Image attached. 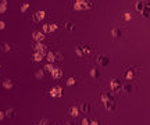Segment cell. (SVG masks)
<instances>
[{"mask_svg": "<svg viewBox=\"0 0 150 125\" xmlns=\"http://www.w3.org/2000/svg\"><path fill=\"white\" fill-rule=\"evenodd\" d=\"M121 82H120V79H117V78H114L111 81V83H110V88H111V90H113V93H115V92H118V90L121 89Z\"/></svg>", "mask_w": 150, "mask_h": 125, "instance_id": "cell-1", "label": "cell"}, {"mask_svg": "<svg viewBox=\"0 0 150 125\" xmlns=\"http://www.w3.org/2000/svg\"><path fill=\"white\" fill-rule=\"evenodd\" d=\"M104 107L107 111H115L117 110V103H115V100H107V102H104Z\"/></svg>", "mask_w": 150, "mask_h": 125, "instance_id": "cell-2", "label": "cell"}, {"mask_svg": "<svg viewBox=\"0 0 150 125\" xmlns=\"http://www.w3.org/2000/svg\"><path fill=\"white\" fill-rule=\"evenodd\" d=\"M33 49H35V52L40 53V54H43V56H46V53H47V47L45 45H42V43H36Z\"/></svg>", "mask_w": 150, "mask_h": 125, "instance_id": "cell-3", "label": "cell"}, {"mask_svg": "<svg viewBox=\"0 0 150 125\" xmlns=\"http://www.w3.org/2000/svg\"><path fill=\"white\" fill-rule=\"evenodd\" d=\"M50 94H52L53 97H61L63 96V89H61L60 86H54V88H52V90H50Z\"/></svg>", "mask_w": 150, "mask_h": 125, "instance_id": "cell-4", "label": "cell"}, {"mask_svg": "<svg viewBox=\"0 0 150 125\" xmlns=\"http://www.w3.org/2000/svg\"><path fill=\"white\" fill-rule=\"evenodd\" d=\"M149 3L147 2H143V0H138V2L135 3V8H136V11H139V13H142L143 10H145V7L147 6Z\"/></svg>", "mask_w": 150, "mask_h": 125, "instance_id": "cell-5", "label": "cell"}, {"mask_svg": "<svg viewBox=\"0 0 150 125\" xmlns=\"http://www.w3.org/2000/svg\"><path fill=\"white\" fill-rule=\"evenodd\" d=\"M46 17V13L43 11V10H40V11H36L35 14H33V21L35 22H40L43 18Z\"/></svg>", "mask_w": 150, "mask_h": 125, "instance_id": "cell-6", "label": "cell"}, {"mask_svg": "<svg viewBox=\"0 0 150 125\" xmlns=\"http://www.w3.org/2000/svg\"><path fill=\"white\" fill-rule=\"evenodd\" d=\"M97 63L100 64L101 67H107L108 65V57L104 56V54H100L97 57Z\"/></svg>", "mask_w": 150, "mask_h": 125, "instance_id": "cell-7", "label": "cell"}, {"mask_svg": "<svg viewBox=\"0 0 150 125\" xmlns=\"http://www.w3.org/2000/svg\"><path fill=\"white\" fill-rule=\"evenodd\" d=\"M32 38L35 39L38 43H40L43 39H45V33H43V32H33L32 33Z\"/></svg>", "mask_w": 150, "mask_h": 125, "instance_id": "cell-8", "label": "cell"}, {"mask_svg": "<svg viewBox=\"0 0 150 125\" xmlns=\"http://www.w3.org/2000/svg\"><path fill=\"white\" fill-rule=\"evenodd\" d=\"M52 76L54 79H60L61 76H63V70H61V68H54L52 71Z\"/></svg>", "mask_w": 150, "mask_h": 125, "instance_id": "cell-9", "label": "cell"}, {"mask_svg": "<svg viewBox=\"0 0 150 125\" xmlns=\"http://www.w3.org/2000/svg\"><path fill=\"white\" fill-rule=\"evenodd\" d=\"M81 4V10H90L92 8V3L89 0H82V2H79Z\"/></svg>", "mask_w": 150, "mask_h": 125, "instance_id": "cell-10", "label": "cell"}, {"mask_svg": "<svg viewBox=\"0 0 150 125\" xmlns=\"http://www.w3.org/2000/svg\"><path fill=\"white\" fill-rule=\"evenodd\" d=\"M121 35H122V32H121L120 28H113V29H111V36H113L114 39L121 38Z\"/></svg>", "mask_w": 150, "mask_h": 125, "instance_id": "cell-11", "label": "cell"}, {"mask_svg": "<svg viewBox=\"0 0 150 125\" xmlns=\"http://www.w3.org/2000/svg\"><path fill=\"white\" fill-rule=\"evenodd\" d=\"M81 47V50H82V54L85 56V54H90V53H92V47L90 46H88V45H81L79 46Z\"/></svg>", "mask_w": 150, "mask_h": 125, "instance_id": "cell-12", "label": "cell"}, {"mask_svg": "<svg viewBox=\"0 0 150 125\" xmlns=\"http://www.w3.org/2000/svg\"><path fill=\"white\" fill-rule=\"evenodd\" d=\"M13 86H14V82H13L11 79H4L3 81V88H4V89H11Z\"/></svg>", "mask_w": 150, "mask_h": 125, "instance_id": "cell-13", "label": "cell"}, {"mask_svg": "<svg viewBox=\"0 0 150 125\" xmlns=\"http://www.w3.org/2000/svg\"><path fill=\"white\" fill-rule=\"evenodd\" d=\"M79 110L82 111V113L88 114V113H89V111H90V106H89V104H88V103H82V104H81V106H79Z\"/></svg>", "mask_w": 150, "mask_h": 125, "instance_id": "cell-14", "label": "cell"}, {"mask_svg": "<svg viewBox=\"0 0 150 125\" xmlns=\"http://www.w3.org/2000/svg\"><path fill=\"white\" fill-rule=\"evenodd\" d=\"M134 76H135V74H134V71H132V70H128L127 72H125V79H127L128 82L134 79Z\"/></svg>", "mask_w": 150, "mask_h": 125, "instance_id": "cell-15", "label": "cell"}, {"mask_svg": "<svg viewBox=\"0 0 150 125\" xmlns=\"http://www.w3.org/2000/svg\"><path fill=\"white\" fill-rule=\"evenodd\" d=\"M43 54H40V53H38V52H35V54H33V61H36V63H39V61H42L43 60Z\"/></svg>", "mask_w": 150, "mask_h": 125, "instance_id": "cell-16", "label": "cell"}, {"mask_svg": "<svg viewBox=\"0 0 150 125\" xmlns=\"http://www.w3.org/2000/svg\"><path fill=\"white\" fill-rule=\"evenodd\" d=\"M46 57H47V61H49L50 64L56 61V59H54V53H52V52H47L46 53Z\"/></svg>", "mask_w": 150, "mask_h": 125, "instance_id": "cell-17", "label": "cell"}, {"mask_svg": "<svg viewBox=\"0 0 150 125\" xmlns=\"http://www.w3.org/2000/svg\"><path fill=\"white\" fill-rule=\"evenodd\" d=\"M121 89L124 90V92L128 93V92H131V90H132V85H131L129 82H127V83H124V85L121 86Z\"/></svg>", "mask_w": 150, "mask_h": 125, "instance_id": "cell-18", "label": "cell"}, {"mask_svg": "<svg viewBox=\"0 0 150 125\" xmlns=\"http://www.w3.org/2000/svg\"><path fill=\"white\" fill-rule=\"evenodd\" d=\"M70 113H71V116L72 117H78L79 116V109H78V107H71Z\"/></svg>", "mask_w": 150, "mask_h": 125, "instance_id": "cell-19", "label": "cell"}, {"mask_svg": "<svg viewBox=\"0 0 150 125\" xmlns=\"http://www.w3.org/2000/svg\"><path fill=\"white\" fill-rule=\"evenodd\" d=\"M14 113H15V110H14V109H8V110L4 113V117H7V118H13V117H14Z\"/></svg>", "mask_w": 150, "mask_h": 125, "instance_id": "cell-20", "label": "cell"}, {"mask_svg": "<svg viewBox=\"0 0 150 125\" xmlns=\"http://www.w3.org/2000/svg\"><path fill=\"white\" fill-rule=\"evenodd\" d=\"M74 28H75V26H74V24L71 22V21H67V22H65V29H67L68 32H72Z\"/></svg>", "mask_w": 150, "mask_h": 125, "instance_id": "cell-21", "label": "cell"}, {"mask_svg": "<svg viewBox=\"0 0 150 125\" xmlns=\"http://www.w3.org/2000/svg\"><path fill=\"white\" fill-rule=\"evenodd\" d=\"M140 14H143V17H145V18H149V14H150V6H149V4L146 6L145 10H143Z\"/></svg>", "mask_w": 150, "mask_h": 125, "instance_id": "cell-22", "label": "cell"}, {"mask_svg": "<svg viewBox=\"0 0 150 125\" xmlns=\"http://www.w3.org/2000/svg\"><path fill=\"white\" fill-rule=\"evenodd\" d=\"M11 50V46L8 43H2V52H10Z\"/></svg>", "mask_w": 150, "mask_h": 125, "instance_id": "cell-23", "label": "cell"}, {"mask_svg": "<svg viewBox=\"0 0 150 125\" xmlns=\"http://www.w3.org/2000/svg\"><path fill=\"white\" fill-rule=\"evenodd\" d=\"M57 31V24H49V32H56Z\"/></svg>", "mask_w": 150, "mask_h": 125, "instance_id": "cell-24", "label": "cell"}, {"mask_svg": "<svg viewBox=\"0 0 150 125\" xmlns=\"http://www.w3.org/2000/svg\"><path fill=\"white\" fill-rule=\"evenodd\" d=\"M54 59H56V60H63L64 59V54L61 52H57V53H54Z\"/></svg>", "mask_w": 150, "mask_h": 125, "instance_id": "cell-25", "label": "cell"}, {"mask_svg": "<svg viewBox=\"0 0 150 125\" xmlns=\"http://www.w3.org/2000/svg\"><path fill=\"white\" fill-rule=\"evenodd\" d=\"M28 8H29V3H28V2H25V3H24V4L21 6V13H25Z\"/></svg>", "mask_w": 150, "mask_h": 125, "instance_id": "cell-26", "label": "cell"}, {"mask_svg": "<svg viewBox=\"0 0 150 125\" xmlns=\"http://www.w3.org/2000/svg\"><path fill=\"white\" fill-rule=\"evenodd\" d=\"M53 70H54V67H53V65H52V64H50V63L47 64L46 67H45V71H46V72H50V74H52V71H53Z\"/></svg>", "mask_w": 150, "mask_h": 125, "instance_id": "cell-27", "label": "cell"}, {"mask_svg": "<svg viewBox=\"0 0 150 125\" xmlns=\"http://www.w3.org/2000/svg\"><path fill=\"white\" fill-rule=\"evenodd\" d=\"M131 20H132L131 13H124V21H131Z\"/></svg>", "mask_w": 150, "mask_h": 125, "instance_id": "cell-28", "label": "cell"}, {"mask_svg": "<svg viewBox=\"0 0 150 125\" xmlns=\"http://www.w3.org/2000/svg\"><path fill=\"white\" fill-rule=\"evenodd\" d=\"M97 75H99V72H97L95 68H92V70H90V76H92V78H96Z\"/></svg>", "mask_w": 150, "mask_h": 125, "instance_id": "cell-29", "label": "cell"}, {"mask_svg": "<svg viewBox=\"0 0 150 125\" xmlns=\"http://www.w3.org/2000/svg\"><path fill=\"white\" fill-rule=\"evenodd\" d=\"M7 13V6H0V14H6Z\"/></svg>", "mask_w": 150, "mask_h": 125, "instance_id": "cell-30", "label": "cell"}, {"mask_svg": "<svg viewBox=\"0 0 150 125\" xmlns=\"http://www.w3.org/2000/svg\"><path fill=\"white\" fill-rule=\"evenodd\" d=\"M74 10H75V11H81V4L78 2L74 3Z\"/></svg>", "mask_w": 150, "mask_h": 125, "instance_id": "cell-31", "label": "cell"}, {"mask_svg": "<svg viewBox=\"0 0 150 125\" xmlns=\"http://www.w3.org/2000/svg\"><path fill=\"white\" fill-rule=\"evenodd\" d=\"M75 53H77L78 56H81V57L83 56V54H82V50H81V47H79V46H77V47H75Z\"/></svg>", "mask_w": 150, "mask_h": 125, "instance_id": "cell-32", "label": "cell"}, {"mask_svg": "<svg viewBox=\"0 0 150 125\" xmlns=\"http://www.w3.org/2000/svg\"><path fill=\"white\" fill-rule=\"evenodd\" d=\"M42 29H43V33H47L49 32V24H45V25L42 26Z\"/></svg>", "mask_w": 150, "mask_h": 125, "instance_id": "cell-33", "label": "cell"}, {"mask_svg": "<svg viewBox=\"0 0 150 125\" xmlns=\"http://www.w3.org/2000/svg\"><path fill=\"white\" fill-rule=\"evenodd\" d=\"M74 83H75V78H70V79L67 81V85H68V86L74 85Z\"/></svg>", "mask_w": 150, "mask_h": 125, "instance_id": "cell-34", "label": "cell"}, {"mask_svg": "<svg viewBox=\"0 0 150 125\" xmlns=\"http://www.w3.org/2000/svg\"><path fill=\"white\" fill-rule=\"evenodd\" d=\"M35 76H36V78H42V76H43V71H38V72L35 74Z\"/></svg>", "mask_w": 150, "mask_h": 125, "instance_id": "cell-35", "label": "cell"}, {"mask_svg": "<svg viewBox=\"0 0 150 125\" xmlns=\"http://www.w3.org/2000/svg\"><path fill=\"white\" fill-rule=\"evenodd\" d=\"M6 28V22L4 21H0V29H4Z\"/></svg>", "mask_w": 150, "mask_h": 125, "instance_id": "cell-36", "label": "cell"}, {"mask_svg": "<svg viewBox=\"0 0 150 125\" xmlns=\"http://www.w3.org/2000/svg\"><path fill=\"white\" fill-rule=\"evenodd\" d=\"M100 122H99V121H96V120H93V121H90L89 122V125H99Z\"/></svg>", "mask_w": 150, "mask_h": 125, "instance_id": "cell-37", "label": "cell"}, {"mask_svg": "<svg viewBox=\"0 0 150 125\" xmlns=\"http://www.w3.org/2000/svg\"><path fill=\"white\" fill-rule=\"evenodd\" d=\"M0 6H7V0H0Z\"/></svg>", "mask_w": 150, "mask_h": 125, "instance_id": "cell-38", "label": "cell"}, {"mask_svg": "<svg viewBox=\"0 0 150 125\" xmlns=\"http://www.w3.org/2000/svg\"><path fill=\"white\" fill-rule=\"evenodd\" d=\"M82 125H89V121H88L86 118H83V120H82Z\"/></svg>", "mask_w": 150, "mask_h": 125, "instance_id": "cell-39", "label": "cell"}, {"mask_svg": "<svg viewBox=\"0 0 150 125\" xmlns=\"http://www.w3.org/2000/svg\"><path fill=\"white\" fill-rule=\"evenodd\" d=\"M3 118H4V113H3V111H0V121H2Z\"/></svg>", "mask_w": 150, "mask_h": 125, "instance_id": "cell-40", "label": "cell"}, {"mask_svg": "<svg viewBox=\"0 0 150 125\" xmlns=\"http://www.w3.org/2000/svg\"><path fill=\"white\" fill-rule=\"evenodd\" d=\"M75 2H78V3H79V2H82V0H75Z\"/></svg>", "mask_w": 150, "mask_h": 125, "instance_id": "cell-41", "label": "cell"}, {"mask_svg": "<svg viewBox=\"0 0 150 125\" xmlns=\"http://www.w3.org/2000/svg\"><path fill=\"white\" fill-rule=\"evenodd\" d=\"M67 125H72V124H71V122H67Z\"/></svg>", "mask_w": 150, "mask_h": 125, "instance_id": "cell-42", "label": "cell"}, {"mask_svg": "<svg viewBox=\"0 0 150 125\" xmlns=\"http://www.w3.org/2000/svg\"><path fill=\"white\" fill-rule=\"evenodd\" d=\"M0 68H2V65H0Z\"/></svg>", "mask_w": 150, "mask_h": 125, "instance_id": "cell-43", "label": "cell"}]
</instances>
